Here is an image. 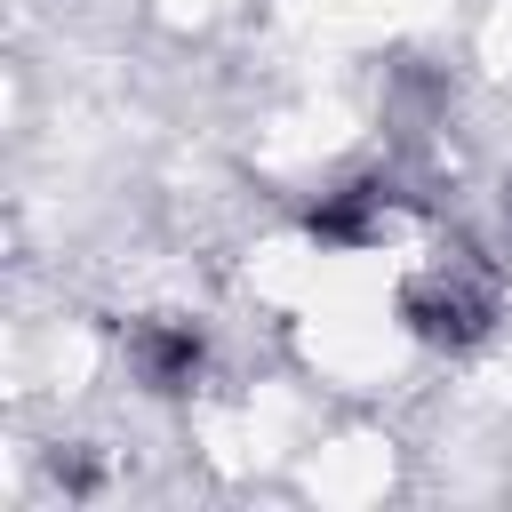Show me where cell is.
Wrapping results in <instances>:
<instances>
[{"label":"cell","mask_w":512,"mask_h":512,"mask_svg":"<svg viewBox=\"0 0 512 512\" xmlns=\"http://www.w3.org/2000/svg\"><path fill=\"white\" fill-rule=\"evenodd\" d=\"M408 320H416V336H432V344H464V336H480L488 296H480V288H408Z\"/></svg>","instance_id":"obj_1"},{"label":"cell","mask_w":512,"mask_h":512,"mask_svg":"<svg viewBox=\"0 0 512 512\" xmlns=\"http://www.w3.org/2000/svg\"><path fill=\"white\" fill-rule=\"evenodd\" d=\"M136 352H144V376H152L160 392H184L192 368H200V336H192V328H160V336H144Z\"/></svg>","instance_id":"obj_2"},{"label":"cell","mask_w":512,"mask_h":512,"mask_svg":"<svg viewBox=\"0 0 512 512\" xmlns=\"http://www.w3.org/2000/svg\"><path fill=\"white\" fill-rule=\"evenodd\" d=\"M368 208H376V184H360V192L312 208V232H320V240H360V232H368Z\"/></svg>","instance_id":"obj_3"}]
</instances>
